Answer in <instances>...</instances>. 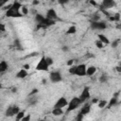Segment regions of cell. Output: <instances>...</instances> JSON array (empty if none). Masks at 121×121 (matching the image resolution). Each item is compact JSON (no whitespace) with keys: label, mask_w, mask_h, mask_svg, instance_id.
I'll list each match as a JSON object with an SVG mask.
<instances>
[{"label":"cell","mask_w":121,"mask_h":121,"mask_svg":"<svg viewBox=\"0 0 121 121\" xmlns=\"http://www.w3.org/2000/svg\"><path fill=\"white\" fill-rule=\"evenodd\" d=\"M22 3L19 1H14L10 8L6 10V16L9 17V18H20L22 16H24V14L22 13V11H20L22 9Z\"/></svg>","instance_id":"cell-1"},{"label":"cell","mask_w":121,"mask_h":121,"mask_svg":"<svg viewBox=\"0 0 121 121\" xmlns=\"http://www.w3.org/2000/svg\"><path fill=\"white\" fill-rule=\"evenodd\" d=\"M86 70L87 66L85 63H79L77 65H72L68 69L69 74L73 76H78V77H84L86 76Z\"/></svg>","instance_id":"cell-2"},{"label":"cell","mask_w":121,"mask_h":121,"mask_svg":"<svg viewBox=\"0 0 121 121\" xmlns=\"http://www.w3.org/2000/svg\"><path fill=\"white\" fill-rule=\"evenodd\" d=\"M82 104L79 96H74L70 99V101L68 102V105H67V109H66V112H71L75 110H77L80 105Z\"/></svg>","instance_id":"cell-3"},{"label":"cell","mask_w":121,"mask_h":121,"mask_svg":"<svg viewBox=\"0 0 121 121\" xmlns=\"http://www.w3.org/2000/svg\"><path fill=\"white\" fill-rule=\"evenodd\" d=\"M90 26L94 30H104L107 28V24L104 21H91Z\"/></svg>","instance_id":"cell-4"},{"label":"cell","mask_w":121,"mask_h":121,"mask_svg":"<svg viewBox=\"0 0 121 121\" xmlns=\"http://www.w3.org/2000/svg\"><path fill=\"white\" fill-rule=\"evenodd\" d=\"M49 67L50 66L48 65V63L45 60V56H43L41 58V60H39V62L37 63V65H36V70H38V71H48Z\"/></svg>","instance_id":"cell-5"},{"label":"cell","mask_w":121,"mask_h":121,"mask_svg":"<svg viewBox=\"0 0 121 121\" xmlns=\"http://www.w3.org/2000/svg\"><path fill=\"white\" fill-rule=\"evenodd\" d=\"M20 111H21V110H20L19 106H17V105H10V106L8 107V109L6 110L5 114H6V116H8V117H12V116H15Z\"/></svg>","instance_id":"cell-6"},{"label":"cell","mask_w":121,"mask_h":121,"mask_svg":"<svg viewBox=\"0 0 121 121\" xmlns=\"http://www.w3.org/2000/svg\"><path fill=\"white\" fill-rule=\"evenodd\" d=\"M49 80L52 83H58L62 80V75L59 71H53L49 74Z\"/></svg>","instance_id":"cell-7"},{"label":"cell","mask_w":121,"mask_h":121,"mask_svg":"<svg viewBox=\"0 0 121 121\" xmlns=\"http://www.w3.org/2000/svg\"><path fill=\"white\" fill-rule=\"evenodd\" d=\"M79 98L82 102V104L86 101H88L89 99H91V93H90V88L88 86H85L82 90V92L79 95Z\"/></svg>","instance_id":"cell-8"},{"label":"cell","mask_w":121,"mask_h":121,"mask_svg":"<svg viewBox=\"0 0 121 121\" xmlns=\"http://www.w3.org/2000/svg\"><path fill=\"white\" fill-rule=\"evenodd\" d=\"M68 102H69V101L67 100L66 97H64V96H60V97L58 98V100L55 102L53 108H62V109H63V108L67 107Z\"/></svg>","instance_id":"cell-9"},{"label":"cell","mask_w":121,"mask_h":121,"mask_svg":"<svg viewBox=\"0 0 121 121\" xmlns=\"http://www.w3.org/2000/svg\"><path fill=\"white\" fill-rule=\"evenodd\" d=\"M118 95L119 93H116L112 98H110V100L108 101V104H107V109H111L114 106H116L117 104H119V98H118Z\"/></svg>","instance_id":"cell-10"},{"label":"cell","mask_w":121,"mask_h":121,"mask_svg":"<svg viewBox=\"0 0 121 121\" xmlns=\"http://www.w3.org/2000/svg\"><path fill=\"white\" fill-rule=\"evenodd\" d=\"M115 6H116V3L114 0H102V3H101V9H103L104 10L112 9Z\"/></svg>","instance_id":"cell-11"},{"label":"cell","mask_w":121,"mask_h":121,"mask_svg":"<svg viewBox=\"0 0 121 121\" xmlns=\"http://www.w3.org/2000/svg\"><path fill=\"white\" fill-rule=\"evenodd\" d=\"M45 16L48 18V19H51V20H58L59 19V16H58V13L56 11V9H49L46 10V13H45Z\"/></svg>","instance_id":"cell-12"},{"label":"cell","mask_w":121,"mask_h":121,"mask_svg":"<svg viewBox=\"0 0 121 121\" xmlns=\"http://www.w3.org/2000/svg\"><path fill=\"white\" fill-rule=\"evenodd\" d=\"M91 105H92V103H91V102H88V101L84 102V103H83V105H82V106H81V108H80L79 112H81L83 115L88 114V113L91 112Z\"/></svg>","instance_id":"cell-13"},{"label":"cell","mask_w":121,"mask_h":121,"mask_svg":"<svg viewBox=\"0 0 121 121\" xmlns=\"http://www.w3.org/2000/svg\"><path fill=\"white\" fill-rule=\"evenodd\" d=\"M27 76H28V72H27V70L25 69L24 67L21 68V69L16 73V78H17L23 79V78H26Z\"/></svg>","instance_id":"cell-14"},{"label":"cell","mask_w":121,"mask_h":121,"mask_svg":"<svg viewBox=\"0 0 121 121\" xmlns=\"http://www.w3.org/2000/svg\"><path fill=\"white\" fill-rule=\"evenodd\" d=\"M96 73V67L95 65H89L87 66V70H86V76L92 77Z\"/></svg>","instance_id":"cell-15"},{"label":"cell","mask_w":121,"mask_h":121,"mask_svg":"<svg viewBox=\"0 0 121 121\" xmlns=\"http://www.w3.org/2000/svg\"><path fill=\"white\" fill-rule=\"evenodd\" d=\"M37 102H38V96H37V95H28V98H27V104L28 105L34 106L35 104H37Z\"/></svg>","instance_id":"cell-16"},{"label":"cell","mask_w":121,"mask_h":121,"mask_svg":"<svg viewBox=\"0 0 121 121\" xmlns=\"http://www.w3.org/2000/svg\"><path fill=\"white\" fill-rule=\"evenodd\" d=\"M44 19H45V16L43 15V14H41V13H36L34 15V20H35V22L37 24H43V21H44Z\"/></svg>","instance_id":"cell-17"},{"label":"cell","mask_w":121,"mask_h":121,"mask_svg":"<svg viewBox=\"0 0 121 121\" xmlns=\"http://www.w3.org/2000/svg\"><path fill=\"white\" fill-rule=\"evenodd\" d=\"M9 68V63L6 60H1L0 61V73L4 74Z\"/></svg>","instance_id":"cell-18"},{"label":"cell","mask_w":121,"mask_h":121,"mask_svg":"<svg viewBox=\"0 0 121 121\" xmlns=\"http://www.w3.org/2000/svg\"><path fill=\"white\" fill-rule=\"evenodd\" d=\"M97 38H98V40H100L104 44H110V40H109V38H108L106 35L99 33V34L97 35Z\"/></svg>","instance_id":"cell-19"},{"label":"cell","mask_w":121,"mask_h":121,"mask_svg":"<svg viewBox=\"0 0 121 121\" xmlns=\"http://www.w3.org/2000/svg\"><path fill=\"white\" fill-rule=\"evenodd\" d=\"M64 113V111L62 108H53L52 110V114L55 116H60Z\"/></svg>","instance_id":"cell-20"},{"label":"cell","mask_w":121,"mask_h":121,"mask_svg":"<svg viewBox=\"0 0 121 121\" xmlns=\"http://www.w3.org/2000/svg\"><path fill=\"white\" fill-rule=\"evenodd\" d=\"M107 104H108V101L106 99H99L98 102H97V106L99 109H104L107 107Z\"/></svg>","instance_id":"cell-21"},{"label":"cell","mask_w":121,"mask_h":121,"mask_svg":"<svg viewBox=\"0 0 121 121\" xmlns=\"http://www.w3.org/2000/svg\"><path fill=\"white\" fill-rule=\"evenodd\" d=\"M77 32V27H76V26H70L69 27H68V29L66 30V34L67 35H73V34H75Z\"/></svg>","instance_id":"cell-22"},{"label":"cell","mask_w":121,"mask_h":121,"mask_svg":"<svg viewBox=\"0 0 121 121\" xmlns=\"http://www.w3.org/2000/svg\"><path fill=\"white\" fill-rule=\"evenodd\" d=\"M109 20L110 21H113V22H118L120 20V14L119 13H115L112 16H109Z\"/></svg>","instance_id":"cell-23"},{"label":"cell","mask_w":121,"mask_h":121,"mask_svg":"<svg viewBox=\"0 0 121 121\" xmlns=\"http://www.w3.org/2000/svg\"><path fill=\"white\" fill-rule=\"evenodd\" d=\"M25 111H20L16 115H15V119L16 120H18V121H20V120H22L23 118H24V116H25Z\"/></svg>","instance_id":"cell-24"},{"label":"cell","mask_w":121,"mask_h":121,"mask_svg":"<svg viewBox=\"0 0 121 121\" xmlns=\"http://www.w3.org/2000/svg\"><path fill=\"white\" fill-rule=\"evenodd\" d=\"M108 79H109V77H108L107 74H103L102 76L99 77V81H100L101 83H106V82L108 81Z\"/></svg>","instance_id":"cell-25"},{"label":"cell","mask_w":121,"mask_h":121,"mask_svg":"<svg viewBox=\"0 0 121 121\" xmlns=\"http://www.w3.org/2000/svg\"><path fill=\"white\" fill-rule=\"evenodd\" d=\"M119 43H120V39H115V40H113V42L111 43V45H112V48H116V47L119 45Z\"/></svg>","instance_id":"cell-26"},{"label":"cell","mask_w":121,"mask_h":121,"mask_svg":"<svg viewBox=\"0 0 121 121\" xmlns=\"http://www.w3.org/2000/svg\"><path fill=\"white\" fill-rule=\"evenodd\" d=\"M95 46L98 48V49H102L103 47H104V43L100 41V40H97V41H95Z\"/></svg>","instance_id":"cell-27"},{"label":"cell","mask_w":121,"mask_h":121,"mask_svg":"<svg viewBox=\"0 0 121 121\" xmlns=\"http://www.w3.org/2000/svg\"><path fill=\"white\" fill-rule=\"evenodd\" d=\"M100 20V16L98 15V13H94L91 16V21H99Z\"/></svg>","instance_id":"cell-28"},{"label":"cell","mask_w":121,"mask_h":121,"mask_svg":"<svg viewBox=\"0 0 121 121\" xmlns=\"http://www.w3.org/2000/svg\"><path fill=\"white\" fill-rule=\"evenodd\" d=\"M45 60H46V62L48 63L49 66L53 65V63H54V60H53L51 57H49V56H46V57H45Z\"/></svg>","instance_id":"cell-29"},{"label":"cell","mask_w":121,"mask_h":121,"mask_svg":"<svg viewBox=\"0 0 121 121\" xmlns=\"http://www.w3.org/2000/svg\"><path fill=\"white\" fill-rule=\"evenodd\" d=\"M83 117H84V115L81 113V112H78L77 115H76V117H75V119L77 120V121H81L82 119H83Z\"/></svg>","instance_id":"cell-30"},{"label":"cell","mask_w":121,"mask_h":121,"mask_svg":"<svg viewBox=\"0 0 121 121\" xmlns=\"http://www.w3.org/2000/svg\"><path fill=\"white\" fill-rule=\"evenodd\" d=\"M28 11H29V10H28V9H27L26 7H25V6L22 7V13H23L24 15H26V14L28 13Z\"/></svg>","instance_id":"cell-31"},{"label":"cell","mask_w":121,"mask_h":121,"mask_svg":"<svg viewBox=\"0 0 121 121\" xmlns=\"http://www.w3.org/2000/svg\"><path fill=\"white\" fill-rule=\"evenodd\" d=\"M74 61H75V60H73V59H70V60H68L66 61V65L70 67V66L74 65Z\"/></svg>","instance_id":"cell-32"},{"label":"cell","mask_w":121,"mask_h":121,"mask_svg":"<svg viewBox=\"0 0 121 121\" xmlns=\"http://www.w3.org/2000/svg\"><path fill=\"white\" fill-rule=\"evenodd\" d=\"M37 94H38V89L34 88V89L29 93V95H37Z\"/></svg>","instance_id":"cell-33"},{"label":"cell","mask_w":121,"mask_h":121,"mask_svg":"<svg viewBox=\"0 0 121 121\" xmlns=\"http://www.w3.org/2000/svg\"><path fill=\"white\" fill-rule=\"evenodd\" d=\"M8 2H9V0H0V7L3 8Z\"/></svg>","instance_id":"cell-34"},{"label":"cell","mask_w":121,"mask_h":121,"mask_svg":"<svg viewBox=\"0 0 121 121\" xmlns=\"http://www.w3.org/2000/svg\"><path fill=\"white\" fill-rule=\"evenodd\" d=\"M69 1H70V0H58V3L60 4V5H65V4H67Z\"/></svg>","instance_id":"cell-35"},{"label":"cell","mask_w":121,"mask_h":121,"mask_svg":"<svg viewBox=\"0 0 121 121\" xmlns=\"http://www.w3.org/2000/svg\"><path fill=\"white\" fill-rule=\"evenodd\" d=\"M0 30H1V32H5L6 31V26H5V25L3 23L0 24Z\"/></svg>","instance_id":"cell-36"},{"label":"cell","mask_w":121,"mask_h":121,"mask_svg":"<svg viewBox=\"0 0 121 121\" xmlns=\"http://www.w3.org/2000/svg\"><path fill=\"white\" fill-rule=\"evenodd\" d=\"M61 50H62L63 52H67V51L69 50V47H68L67 45H63V46L61 47Z\"/></svg>","instance_id":"cell-37"},{"label":"cell","mask_w":121,"mask_h":121,"mask_svg":"<svg viewBox=\"0 0 121 121\" xmlns=\"http://www.w3.org/2000/svg\"><path fill=\"white\" fill-rule=\"evenodd\" d=\"M29 119H30V115L28 114V115H25L24 118H23L21 121H27V120H29Z\"/></svg>","instance_id":"cell-38"},{"label":"cell","mask_w":121,"mask_h":121,"mask_svg":"<svg viewBox=\"0 0 121 121\" xmlns=\"http://www.w3.org/2000/svg\"><path fill=\"white\" fill-rule=\"evenodd\" d=\"M98 100H99L98 98H93V99H92V101H91V103H92V104H97Z\"/></svg>","instance_id":"cell-39"},{"label":"cell","mask_w":121,"mask_h":121,"mask_svg":"<svg viewBox=\"0 0 121 121\" xmlns=\"http://www.w3.org/2000/svg\"><path fill=\"white\" fill-rule=\"evenodd\" d=\"M40 4V1L39 0H32V5L33 6H37Z\"/></svg>","instance_id":"cell-40"},{"label":"cell","mask_w":121,"mask_h":121,"mask_svg":"<svg viewBox=\"0 0 121 121\" xmlns=\"http://www.w3.org/2000/svg\"><path fill=\"white\" fill-rule=\"evenodd\" d=\"M89 3H90L91 5H93V6H97V3H96L95 0H89Z\"/></svg>","instance_id":"cell-41"},{"label":"cell","mask_w":121,"mask_h":121,"mask_svg":"<svg viewBox=\"0 0 121 121\" xmlns=\"http://www.w3.org/2000/svg\"><path fill=\"white\" fill-rule=\"evenodd\" d=\"M115 70H116L117 72H119V73H121V66H120V65H118V66H116V67H115Z\"/></svg>","instance_id":"cell-42"},{"label":"cell","mask_w":121,"mask_h":121,"mask_svg":"<svg viewBox=\"0 0 121 121\" xmlns=\"http://www.w3.org/2000/svg\"><path fill=\"white\" fill-rule=\"evenodd\" d=\"M23 67H24L25 69H26V70H27V69H29V67H30V66H29V64H25V65H23Z\"/></svg>","instance_id":"cell-43"},{"label":"cell","mask_w":121,"mask_h":121,"mask_svg":"<svg viewBox=\"0 0 121 121\" xmlns=\"http://www.w3.org/2000/svg\"><path fill=\"white\" fill-rule=\"evenodd\" d=\"M119 104H121V99H120V100H119Z\"/></svg>","instance_id":"cell-44"},{"label":"cell","mask_w":121,"mask_h":121,"mask_svg":"<svg viewBox=\"0 0 121 121\" xmlns=\"http://www.w3.org/2000/svg\"><path fill=\"white\" fill-rule=\"evenodd\" d=\"M120 66H121V61H120Z\"/></svg>","instance_id":"cell-45"},{"label":"cell","mask_w":121,"mask_h":121,"mask_svg":"<svg viewBox=\"0 0 121 121\" xmlns=\"http://www.w3.org/2000/svg\"><path fill=\"white\" fill-rule=\"evenodd\" d=\"M75 1H78V0H75Z\"/></svg>","instance_id":"cell-46"}]
</instances>
